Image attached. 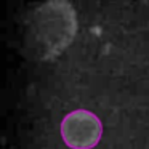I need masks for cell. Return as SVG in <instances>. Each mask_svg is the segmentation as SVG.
<instances>
[{"label": "cell", "mask_w": 149, "mask_h": 149, "mask_svg": "<svg viewBox=\"0 0 149 149\" xmlns=\"http://www.w3.org/2000/svg\"><path fill=\"white\" fill-rule=\"evenodd\" d=\"M103 135L101 120L85 109L72 111L61 122V136L72 149H91L100 143Z\"/></svg>", "instance_id": "obj_1"}]
</instances>
